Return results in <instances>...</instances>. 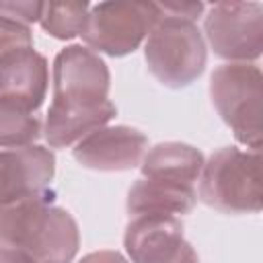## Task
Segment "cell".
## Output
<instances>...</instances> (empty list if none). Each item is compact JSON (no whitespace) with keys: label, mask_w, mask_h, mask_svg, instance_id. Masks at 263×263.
<instances>
[{"label":"cell","mask_w":263,"mask_h":263,"mask_svg":"<svg viewBox=\"0 0 263 263\" xmlns=\"http://www.w3.org/2000/svg\"><path fill=\"white\" fill-rule=\"evenodd\" d=\"M115 115L117 107L111 101L97 105L51 101L43 123V138L49 148H70L95 129L105 127Z\"/></svg>","instance_id":"cell-12"},{"label":"cell","mask_w":263,"mask_h":263,"mask_svg":"<svg viewBox=\"0 0 263 263\" xmlns=\"http://www.w3.org/2000/svg\"><path fill=\"white\" fill-rule=\"evenodd\" d=\"M205 156L191 144L185 142H160L146 150L140 171L146 179H162L171 183L191 185L199 181Z\"/></svg>","instance_id":"cell-14"},{"label":"cell","mask_w":263,"mask_h":263,"mask_svg":"<svg viewBox=\"0 0 263 263\" xmlns=\"http://www.w3.org/2000/svg\"><path fill=\"white\" fill-rule=\"evenodd\" d=\"M49 66L33 47L16 49L0 58V99L37 111L47 95Z\"/></svg>","instance_id":"cell-11"},{"label":"cell","mask_w":263,"mask_h":263,"mask_svg":"<svg viewBox=\"0 0 263 263\" xmlns=\"http://www.w3.org/2000/svg\"><path fill=\"white\" fill-rule=\"evenodd\" d=\"M55 156L49 148L33 144L25 148H0V205H12L35 197H51Z\"/></svg>","instance_id":"cell-8"},{"label":"cell","mask_w":263,"mask_h":263,"mask_svg":"<svg viewBox=\"0 0 263 263\" xmlns=\"http://www.w3.org/2000/svg\"><path fill=\"white\" fill-rule=\"evenodd\" d=\"M197 197L222 214H259L261 154L226 146L210 154L199 175Z\"/></svg>","instance_id":"cell-3"},{"label":"cell","mask_w":263,"mask_h":263,"mask_svg":"<svg viewBox=\"0 0 263 263\" xmlns=\"http://www.w3.org/2000/svg\"><path fill=\"white\" fill-rule=\"evenodd\" d=\"M148 150V138L129 125H105L82 138L72 148L78 164L90 171L121 173L140 166Z\"/></svg>","instance_id":"cell-9"},{"label":"cell","mask_w":263,"mask_h":263,"mask_svg":"<svg viewBox=\"0 0 263 263\" xmlns=\"http://www.w3.org/2000/svg\"><path fill=\"white\" fill-rule=\"evenodd\" d=\"M0 263H39L27 251L0 240Z\"/></svg>","instance_id":"cell-18"},{"label":"cell","mask_w":263,"mask_h":263,"mask_svg":"<svg viewBox=\"0 0 263 263\" xmlns=\"http://www.w3.org/2000/svg\"><path fill=\"white\" fill-rule=\"evenodd\" d=\"M210 99L247 150H261L263 74L255 64H222L210 76Z\"/></svg>","instance_id":"cell-4"},{"label":"cell","mask_w":263,"mask_h":263,"mask_svg":"<svg viewBox=\"0 0 263 263\" xmlns=\"http://www.w3.org/2000/svg\"><path fill=\"white\" fill-rule=\"evenodd\" d=\"M88 10L90 4L86 2H43L39 25L47 35L60 41H70L82 35Z\"/></svg>","instance_id":"cell-16"},{"label":"cell","mask_w":263,"mask_h":263,"mask_svg":"<svg viewBox=\"0 0 263 263\" xmlns=\"http://www.w3.org/2000/svg\"><path fill=\"white\" fill-rule=\"evenodd\" d=\"M197 203V191L191 185L162 179H138L127 191V214L136 216H185Z\"/></svg>","instance_id":"cell-13"},{"label":"cell","mask_w":263,"mask_h":263,"mask_svg":"<svg viewBox=\"0 0 263 263\" xmlns=\"http://www.w3.org/2000/svg\"><path fill=\"white\" fill-rule=\"evenodd\" d=\"M203 39L228 64H251L263 51V6L259 2H216L203 16Z\"/></svg>","instance_id":"cell-6"},{"label":"cell","mask_w":263,"mask_h":263,"mask_svg":"<svg viewBox=\"0 0 263 263\" xmlns=\"http://www.w3.org/2000/svg\"><path fill=\"white\" fill-rule=\"evenodd\" d=\"M123 247L129 263H177L191 242L177 216H136L125 226Z\"/></svg>","instance_id":"cell-10"},{"label":"cell","mask_w":263,"mask_h":263,"mask_svg":"<svg viewBox=\"0 0 263 263\" xmlns=\"http://www.w3.org/2000/svg\"><path fill=\"white\" fill-rule=\"evenodd\" d=\"M43 12V2H0V14L23 25L39 23Z\"/></svg>","instance_id":"cell-17"},{"label":"cell","mask_w":263,"mask_h":263,"mask_svg":"<svg viewBox=\"0 0 263 263\" xmlns=\"http://www.w3.org/2000/svg\"><path fill=\"white\" fill-rule=\"evenodd\" d=\"M158 16L156 2H99L88 10L82 39L95 53L123 58L144 43Z\"/></svg>","instance_id":"cell-5"},{"label":"cell","mask_w":263,"mask_h":263,"mask_svg":"<svg viewBox=\"0 0 263 263\" xmlns=\"http://www.w3.org/2000/svg\"><path fill=\"white\" fill-rule=\"evenodd\" d=\"M76 263H129L127 257H123L119 251H111V249H101V251H92L86 253L82 259H78Z\"/></svg>","instance_id":"cell-19"},{"label":"cell","mask_w":263,"mask_h":263,"mask_svg":"<svg viewBox=\"0 0 263 263\" xmlns=\"http://www.w3.org/2000/svg\"><path fill=\"white\" fill-rule=\"evenodd\" d=\"M43 136L41 119L10 101L0 99V148H25L33 146Z\"/></svg>","instance_id":"cell-15"},{"label":"cell","mask_w":263,"mask_h":263,"mask_svg":"<svg viewBox=\"0 0 263 263\" xmlns=\"http://www.w3.org/2000/svg\"><path fill=\"white\" fill-rule=\"evenodd\" d=\"M51 101L80 105H97L109 101V66L99 53L84 45L74 43L58 51L51 70Z\"/></svg>","instance_id":"cell-7"},{"label":"cell","mask_w":263,"mask_h":263,"mask_svg":"<svg viewBox=\"0 0 263 263\" xmlns=\"http://www.w3.org/2000/svg\"><path fill=\"white\" fill-rule=\"evenodd\" d=\"M156 6L160 16L144 43L146 66L162 86L185 88L205 70L208 45L203 33L193 21L166 14L158 2Z\"/></svg>","instance_id":"cell-2"},{"label":"cell","mask_w":263,"mask_h":263,"mask_svg":"<svg viewBox=\"0 0 263 263\" xmlns=\"http://www.w3.org/2000/svg\"><path fill=\"white\" fill-rule=\"evenodd\" d=\"M0 240L27 251L39 263H72L80 230L74 216L53 205L51 197H35L0 205Z\"/></svg>","instance_id":"cell-1"}]
</instances>
